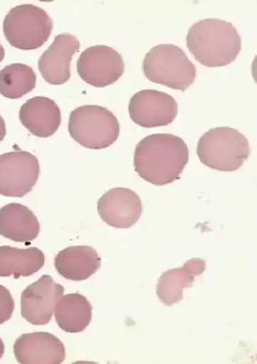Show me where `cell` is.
<instances>
[{"label": "cell", "instance_id": "cell-24", "mask_svg": "<svg viewBox=\"0 0 257 364\" xmlns=\"http://www.w3.org/2000/svg\"><path fill=\"white\" fill-rule=\"evenodd\" d=\"M5 56V50L1 43H0V63L3 61Z\"/></svg>", "mask_w": 257, "mask_h": 364}, {"label": "cell", "instance_id": "cell-7", "mask_svg": "<svg viewBox=\"0 0 257 364\" xmlns=\"http://www.w3.org/2000/svg\"><path fill=\"white\" fill-rule=\"evenodd\" d=\"M40 172L37 157L31 153L16 151L0 156V194L22 198L36 184Z\"/></svg>", "mask_w": 257, "mask_h": 364}, {"label": "cell", "instance_id": "cell-13", "mask_svg": "<svg viewBox=\"0 0 257 364\" xmlns=\"http://www.w3.org/2000/svg\"><path fill=\"white\" fill-rule=\"evenodd\" d=\"M16 360L20 363L58 364L65 360V348L58 337L49 333L21 336L14 345Z\"/></svg>", "mask_w": 257, "mask_h": 364}, {"label": "cell", "instance_id": "cell-14", "mask_svg": "<svg viewBox=\"0 0 257 364\" xmlns=\"http://www.w3.org/2000/svg\"><path fill=\"white\" fill-rule=\"evenodd\" d=\"M19 118L28 132L41 139H47L56 132L61 123L58 104L46 97H35L23 105Z\"/></svg>", "mask_w": 257, "mask_h": 364}, {"label": "cell", "instance_id": "cell-17", "mask_svg": "<svg viewBox=\"0 0 257 364\" xmlns=\"http://www.w3.org/2000/svg\"><path fill=\"white\" fill-rule=\"evenodd\" d=\"M37 217L25 205L8 204L0 209V235L19 242H31L38 236Z\"/></svg>", "mask_w": 257, "mask_h": 364}, {"label": "cell", "instance_id": "cell-10", "mask_svg": "<svg viewBox=\"0 0 257 364\" xmlns=\"http://www.w3.org/2000/svg\"><path fill=\"white\" fill-rule=\"evenodd\" d=\"M64 288L50 276H43L21 294V316L34 326H45L53 317Z\"/></svg>", "mask_w": 257, "mask_h": 364}, {"label": "cell", "instance_id": "cell-18", "mask_svg": "<svg viewBox=\"0 0 257 364\" xmlns=\"http://www.w3.org/2000/svg\"><path fill=\"white\" fill-rule=\"evenodd\" d=\"M45 255L37 247H0V277H28L43 268Z\"/></svg>", "mask_w": 257, "mask_h": 364}, {"label": "cell", "instance_id": "cell-22", "mask_svg": "<svg viewBox=\"0 0 257 364\" xmlns=\"http://www.w3.org/2000/svg\"><path fill=\"white\" fill-rule=\"evenodd\" d=\"M6 124L3 117L0 116V142H1L6 136Z\"/></svg>", "mask_w": 257, "mask_h": 364}, {"label": "cell", "instance_id": "cell-15", "mask_svg": "<svg viewBox=\"0 0 257 364\" xmlns=\"http://www.w3.org/2000/svg\"><path fill=\"white\" fill-rule=\"evenodd\" d=\"M206 270L203 259L194 258L181 268L164 272L157 285V295L166 306H172L183 300V290L191 288L196 279Z\"/></svg>", "mask_w": 257, "mask_h": 364}, {"label": "cell", "instance_id": "cell-6", "mask_svg": "<svg viewBox=\"0 0 257 364\" xmlns=\"http://www.w3.org/2000/svg\"><path fill=\"white\" fill-rule=\"evenodd\" d=\"M53 21L42 8L31 4L15 6L4 21V33L14 48L33 50L42 47L50 38Z\"/></svg>", "mask_w": 257, "mask_h": 364}, {"label": "cell", "instance_id": "cell-4", "mask_svg": "<svg viewBox=\"0 0 257 364\" xmlns=\"http://www.w3.org/2000/svg\"><path fill=\"white\" fill-rule=\"evenodd\" d=\"M142 69L150 82L184 92L194 83L196 68L179 46L162 44L145 56Z\"/></svg>", "mask_w": 257, "mask_h": 364}, {"label": "cell", "instance_id": "cell-11", "mask_svg": "<svg viewBox=\"0 0 257 364\" xmlns=\"http://www.w3.org/2000/svg\"><path fill=\"white\" fill-rule=\"evenodd\" d=\"M98 213L104 223L118 229L131 228L142 215V204L138 194L127 188L108 191L98 201Z\"/></svg>", "mask_w": 257, "mask_h": 364}, {"label": "cell", "instance_id": "cell-3", "mask_svg": "<svg viewBox=\"0 0 257 364\" xmlns=\"http://www.w3.org/2000/svg\"><path fill=\"white\" fill-rule=\"evenodd\" d=\"M251 153L246 137L237 129L228 127L211 129L200 137L197 146L201 163L221 172L237 171Z\"/></svg>", "mask_w": 257, "mask_h": 364}, {"label": "cell", "instance_id": "cell-5", "mask_svg": "<svg viewBox=\"0 0 257 364\" xmlns=\"http://www.w3.org/2000/svg\"><path fill=\"white\" fill-rule=\"evenodd\" d=\"M68 131L72 139L82 146L100 150L111 146L117 140L120 124L113 112L90 105L70 112Z\"/></svg>", "mask_w": 257, "mask_h": 364}, {"label": "cell", "instance_id": "cell-8", "mask_svg": "<svg viewBox=\"0 0 257 364\" xmlns=\"http://www.w3.org/2000/svg\"><path fill=\"white\" fill-rule=\"evenodd\" d=\"M77 69L85 83L104 87L113 85L123 75L125 63L122 56L113 48L95 46L80 55Z\"/></svg>", "mask_w": 257, "mask_h": 364}, {"label": "cell", "instance_id": "cell-20", "mask_svg": "<svg viewBox=\"0 0 257 364\" xmlns=\"http://www.w3.org/2000/svg\"><path fill=\"white\" fill-rule=\"evenodd\" d=\"M36 78V73L28 65H8L0 71V94L7 99H20L33 90Z\"/></svg>", "mask_w": 257, "mask_h": 364}, {"label": "cell", "instance_id": "cell-12", "mask_svg": "<svg viewBox=\"0 0 257 364\" xmlns=\"http://www.w3.org/2000/svg\"><path fill=\"white\" fill-rule=\"evenodd\" d=\"M79 48L80 43L75 36L68 33L56 36L38 60V70L47 83L61 85L68 82L71 60Z\"/></svg>", "mask_w": 257, "mask_h": 364}, {"label": "cell", "instance_id": "cell-9", "mask_svg": "<svg viewBox=\"0 0 257 364\" xmlns=\"http://www.w3.org/2000/svg\"><path fill=\"white\" fill-rule=\"evenodd\" d=\"M178 103L172 95L156 90L135 93L128 107L133 122L146 128L171 124L178 115Z\"/></svg>", "mask_w": 257, "mask_h": 364}, {"label": "cell", "instance_id": "cell-23", "mask_svg": "<svg viewBox=\"0 0 257 364\" xmlns=\"http://www.w3.org/2000/svg\"><path fill=\"white\" fill-rule=\"evenodd\" d=\"M4 353V344L1 338H0V359L2 358Z\"/></svg>", "mask_w": 257, "mask_h": 364}, {"label": "cell", "instance_id": "cell-1", "mask_svg": "<svg viewBox=\"0 0 257 364\" xmlns=\"http://www.w3.org/2000/svg\"><path fill=\"white\" fill-rule=\"evenodd\" d=\"M187 145L171 134L145 137L135 148L134 166L142 179L156 186L179 180L189 163Z\"/></svg>", "mask_w": 257, "mask_h": 364}, {"label": "cell", "instance_id": "cell-19", "mask_svg": "<svg viewBox=\"0 0 257 364\" xmlns=\"http://www.w3.org/2000/svg\"><path fill=\"white\" fill-rule=\"evenodd\" d=\"M92 311L93 306L86 297L78 294H67L56 306V322L66 333H82L91 322Z\"/></svg>", "mask_w": 257, "mask_h": 364}, {"label": "cell", "instance_id": "cell-16", "mask_svg": "<svg viewBox=\"0 0 257 364\" xmlns=\"http://www.w3.org/2000/svg\"><path fill=\"white\" fill-rule=\"evenodd\" d=\"M55 268L61 277L71 281H83L100 269L101 258L88 246L67 247L56 256Z\"/></svg>", "mask_w": 257, "mask_h": 364}, {"label": "cell", "instance_id": "cell-2", "mask_svg": "<svg viewBox=\"0 0 257 364\" xmlns=\"http://www.w3.org/2000/svg\"><path fill=\"white\" fill-rule=\"evenodd\" d=\"M187 43L194 58L207 68L227 66L242 50V39L232 23L214 18L194 23L189 30Z\"/></svg>", "mask_w": 257, "mask_h": 364}, {"label": "cell", "instance_id": "cell-21", "mask_svg": "<svg viewBox=\"0 0 257 364\" xmlns=\"http://www.w3.org/2000/svg\"><path fill=\"white\" fill-rule=\"evenodd\" d=\"M14 307V298L10 291L0 285V325L12 317Z\"/></svg>", "mask_w": 257, "mask_h": 364}]
</instances>
